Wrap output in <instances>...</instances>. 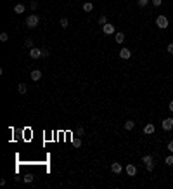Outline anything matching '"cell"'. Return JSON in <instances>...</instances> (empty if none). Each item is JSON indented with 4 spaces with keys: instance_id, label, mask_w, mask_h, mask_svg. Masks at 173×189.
I'll return each instance as SVG.
<instances>
[{
    "instance_id": "obj_26",
    "label": "cell",
    "mask_w": 173,
    "mask_h": 189,
    "mask_svg": "<svg viewBox=\"0 0 173 189\" xmlns=\"http://www.w3.org/2000/svg\"><path fill=\"white\" fill-rule=\"evenodd\" d=\"M166 50H168V54H173V43H168Z\"/></svg>"
},
{
    "instance_id": "obj_18",
    "label": "cell",
    "mask_w": 173,
    "mask_h": 189,
    "mask_svg": "<svg viewBox=\"0 0 173 189\" xmlns=\"http://www.w3.org/2000/svg\"><path fill=\"white\" fill-rule=\"evenodd\" d=\"M149 2H151V0H137V5H139V7H147Z\"/></svg>"
},
{
    "instance_id": "obj_25",
    "label": "cell",
    "mask_w": 173,
    "mask_h": 189,
    "mask_svg": "<svg viewBox=\"0 0 173 189\" xmlns=\"http://www.w3.org/2000/svg\"><path fill=\"white\" fill-rule=\"evenodd\" d=\"M24 45H26V47H30V49H33V40H31V38H28L26 42H24Z\"/></svg>"
},
{
    "instance_id": "obj_6",
    "label": "cell",
    "mask_w": 173,
    "mask_h": 189,
    "mask_svg": "<svg viewBox=\"0 0 173 189\" xmlns=\"http://www.w3.org/2000/svg\"><path fill=\"white\" fill-rule=\"evenodd\" d=\"M30 56L33 57V59H40V57H43V54H42V49H36V47H33V49L30 50Z\"/></svg>"
},
{
    "instance_id": "obj_3",
    "label": "cell",
    "mask_w": 173,
    "mask_h": 189,
    "mask_svg": "<svg viewBox=\"0 0 173 189\" xmlns=\"http://www.w3.org/2000/svg\"><path fill=\"white\" fill-rule=\"evenodd\" d=\"M142 161H144V165H145V168H147V172H153V170H154V158H153V154H145V156H142Z\"/></svg>"
},
{
    "instance_id": "obj_10",
    "label": "cell",
    "mask_w": 173,
    "mask_h": 189,
    "mask_svg": "<svg viewBox=\"0 0 173 189\" xmlns=\"http://www.w3.org/2000/svg\"><path fill=\"white\" fill-rule=\"evenodd\" d=\"M114 42L121 45L123 42H125V33H121V31H118V33H114Z\"/></svg>"
},
{
    "instance_id": "obj_20",
    "label": "cell",
    "mask_w": 173,
    "mask_h": 189,
    "mask_svg": "<svg viewBox=\"0 0 173 189\" xmlns=\"http://www.w3.org/2000/svg\"><path fill=\"white\" fill-rule=\"evenodd\" d=\"M164 163H166V165H173V154L166 156V158H164Z\"/></svg>"
},
{
    "instance_id": "obj_2",
    "label": "cell",
    "mask_w": 173,
    "mask_h": 189,
    "mask_svg": "<svg viewBox=\"0 0 173 189\" xmlns=\"http://www.w3.org/2000/svg\"><path fill=\"white\" fill-rule=\"evenodd\" d=\"M38 23H40L38 14H30V16L26 18V26H28V28H36V26H38Z\"/></svg>"
},
{
    "instance_id": "obj_19",
    "label": "cell",
    "mask_w": 173,
    "mask_h": 189,
    "mask_svg": "<svg viewBox=\"0 0 173 189\" xmlns=\"http://www.w3.org/2000/svg\"><path fill=\"white\" fill-rule=\"evenodd\" d=\"M73 146H74V148H80V146H82V139H80V137H74V139H73Z\"/></svg>"
},
{
    "instance_id": "obj_27",
    "label": "cell",
    "mask_w": 173,
    "mask_h": 189,
    "mask_svg": "<svg viewBox=\"0 0 173 189\" xmlns=\"http://www.w3.org/2000/svg\"><path fill=\"white\" fill-rule=\"evenodd\" d=\"M7 38H9L7 33H2V35H0V40H2V42H7Z\"/></svg>"
},
{
    "instance_id": "obj_15",
    "label": "cell",
    "mask_w": 173,
    "mask_h": 189,
    "mask_svg": "<svg viewBox=\"0 0 173 189\" xmlns=\"http://www.w3.org/2000/svg\"><path fill=\"white\" fill-rule=\"evenodd\" d=\"M33 179H35V177H33V174H26V175H24V184H31Z\"/></svg>"
},
{
    "instance_id": "obj_12",
    "label": "cell",
    "mask_w": 173,
    "mask_h": 189,
    "mask_svg": "<svg viewBox=\"0 0 173 189\" xmlns=\"http://www.w3.org/2000/svg\"><path fill=\"white\" fill-rule=\"evenodd\" d=\"M40 78H42V71L40 70H33L31 71V80H33V82H38Z\"/></svg>"
},
{
    "instance_id": "obj_5",
    "label": "cell",
    "mask_w": 173,
    "mask_h": 189,
    "mask_svg": "<svg viewBox=\"0 0 173 189\" xmlns=\"http://www.w3.org/2000/svg\"><path fill=\"white\" fill-rule=\"evenodd\" d=\"M102 31H104L106 35H112V33H116V28L112 26L111 23H106V24L102 26Z\"/></svg>"
},
{
    "instance_id": "obj_17",
    "label": "cell",
    "mask_w": 173,
    "mask_h": 189,
    "mask_svg": "<svg viewBox=\"0 0 173 189\" xmlns=\"http://www.w3.org/2000/svg\"><path fill=\"white\" fill-rule=\"evenodd\" d=\"M133 127H135V121H133V120H128V121L125 123V129L126 130H132Z\"/></svg>"
},
{
    "instance_id": "obj_9",
    "label": "cell",
    "mask_w": 173,
    "mask_h": 189,
    "mask_svg": "<svg viewBox=\"0 0 173 189\" xmlns=\"http://www.w3.org/2000/svg\"><path fill=\"white\" fill-rule=\"evenodd\" d=\"M121 170H123V167H121V163H118V161H114V163L111 165L112 174H121Z\"/></svg>"
},
{
    "instance_id": "obj_11",
    "label": "cell",
    "mask_w": 173,
    "mask_h": 189,
    "mask_svg": "<svg viewBox=\"0 0 173 189\" xmlns=\"http://www.w3.org/2000/svg\"><path fill=\"white\" fill-rule=\"evenodd\" d=\"M154 132H156V127H154L153 123H147V125L144 127V134H147V135H151Z\"/></svg>"
},
{
    "instance_id": "obj_21",
    "label": "cell",
    "mask_w": 173,
    "mask_h": 189,
    "mask_svg": "<svg viewBox=\"0 0 173 189\" xmlns=\"http://www.w3.org/2000/svg\"><path fill=\"white\" fill-rule=\"evenodd\" d=\"M106 23H107V18H106V16H104V14H102L101 18H99V24H102V26H104V24H106Z\"/></svg>"
},
{
    "instance_id": "obj_24",
    "label": "cell",
    "mask_w": 173,
    "mask_h": 189,
    "mask_svg": "<svg viewBox=\"0 0 173 189\" xmlns=\"http://www.w3.org/2000/svg\"><path fill=\"white\" fill-rule=\"evenodd\" d=\"M30 9H31V10H36V9H38V4H36L35 0H33V2L30 4Z\"/></svg>"
},
{
    "instance_id": "obj_16",
    "label": "cell",
    "mask_w": 173,
    "mask_h": 189,
    "mask_svg": "<svg viewBox=\"0 0 173 189\" xmlns=\"http://www.w3.org/2000/svg\"><path fill=\"white\" fill-rule=\"evenodd\" d=\"M18 90H19V94H26V90H28L26 83H19V85H18Z\"/></svg>"
},
{
    "instance_id": "obj_22",
    "label": "cell",
    "mask_w": 173,
    "mask_h": 189,
    "mask_svg": "<svg viewBox=\"0 0 173 189\" xmlns=\"http://www.w3.org/2000/svg\"><path fill=\"white\" fill-rule=\"evenodd\" d=\"M68 24H69V21L66 19V18H62V19H61V26H62V28H68Z\"/></svg>"
},
{
    "instance_id": "obj_29",
    "label": "cell",
    "mask_w": 173,
    "mask_h": 189,
    "mask_svg": "<svg viewBox=\"0 0 173 189\" xmlns=\"http://www.w3.org/2000/svg\"><path fill=\"white\" fill-rule=\"evenodd\" d=\"M42 54H43V57H47V56H49V50H47V49H42Z\"/></svg>"
},
{
    "instance_id": "obj_28",
    "label": "cell",
    "mask_w": 173,
    "mask_h": 189,
    "mask_svg": "<svg viewBox=\"0 0 173 189\" xmlns=\"http://www.w3.org/2000/svg\"><path fill=\"white\" fill-rule=\"evenodd\" d=\"M168 151H170V153H173V140H170V142H168Z\"/></svg>"
},
{
    "instance_id": "obj_8",
    "label": "cell",
    "mask_w": 173,
    "mask_h": 189,
    "mask_svg": "<svg viewBox=\"0 0 173 189\" xmlns=\"http://www.w3.org/2000/svg\"><path fill=\"white\" fill-rule=\"evenodd\" d=\"M120 57H121V59H130V57H132V52H130V49H125V47H123L121 50H120Z\"/></svg>"
},
{
    "instance_id": "obj_23",
    "label": "cell",
    "mask_w": 173,
    "mask_h": 189,
    "mask_svg": "<svg viewBox=\"0 0 173 189\" xmlns=\"http://www.w3.org/2000/svg\"><path fill=\"white\" fill-rule=\"evenodd\" d=\"M151 4H153L154 7H159V5L163 4V0H151Z\"/></svg>"
},
{
    "instance_id": "obj_7",
    "label": "cell",
    "mask_w": 173,
    "mask_h": 189,
    "mask_svg": "<svg viewBox=\"0 0 173 189\" xmlns=\"http://www.w3.org/2000/svg\"><path fill=\"white\" fill-rule=\"evenodd\" d=\"M125 170H126V174H128L130 177H135V175H137V167H135V165H132V163H130V165H126V167H125Z\"/></svg>"
},
{
    "instance_id": "obj_14",
    "label": "cell",
    "mask_w": 173,
    "mask_h": 189,
    "mask_svg": "<svg viewBox=\"0 0 173 189\" xmlns=\"http://www.w3.org/2000/svg\"><path fill=\"white\" fill-rule=\"evenodd\" d=\"M14 12H16V14H23V12H24V5H23V4L14 5Z\"/></svg>"
},
{
    "instance_id": "obj_1",
    "label": "cell",
    "mask_w": 173,
    "mask_h": 189,
    "mask_svg": "<svg viewBox=\"0 0 173 189\" xmlns=\"http://www.w3.org/2000/svg\"><path fill=\"white\" fill-rule=\"evenodd\" d=\"M156 26L161 28V30H166V28L170 26V21H168V18H166L164 14H159V16L156 18Z\"/></svg>"
},
{
    "instance_id": "obj_30",
    "label": "cell",
    "mask_w": 173,
    "mask_h": 189,
    "mask_svg": "<svg viewBox=\"0 0 173 189\" xmlns=\"http://www.w3.org/2000/svg\"><path fill=\"white\" fill-rule=\"evenodd\" d=\"M168 110L173 113V101H170V104H168Z\"/></svg>"
},
{
    "instance_id": "obj_4",
    "label": "cell",
    "mask_w": 173,
    "mask_h": 189,
    "mask_svg": "<svg viewBox=\"0 0 173 189\" xmlns=\"http://www.w3.org/2000/svg\"><path fill=\"white\" fill-rule=\"evenodd\" d=\"M161 127H163L164 132H170L173 129V118H164L163 123H161Z\"/></svg>"
},
{
    "instance_id": "obj_13",
    "label": "cell",
    "mask_w": 173,
    "mask_h": 189,
    "mask_svg": "<svg viewBox=\"0 0 173 189\" xmlns=\"http://www.w3.org/2000/svg\"><path fill=\"white\" fill-rule=\"evenodd\" d=\"M83 10H85V12H92V10H93V4H92V2H85V4H83Z\"/></svg>"
}]
</instances>
